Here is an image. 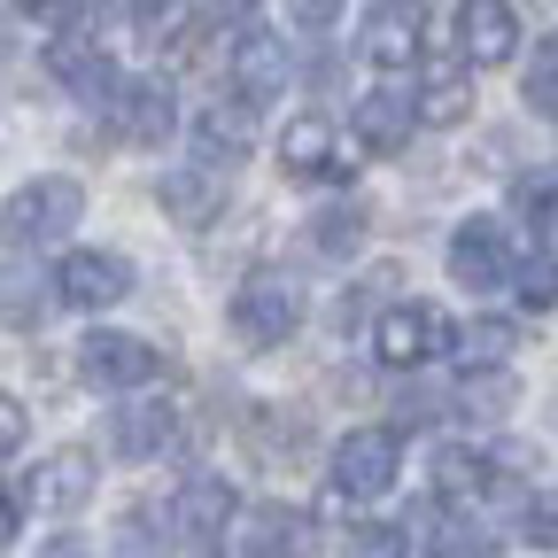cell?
Segmentation results:
<instances>
[{
    "instance_id": "cell-26",
    "label": "cell",
    "mask_w": 558,
    "mask_h": 558,
    "mask_svg": "<svg viewBox=\"0 0 558 558\" xmlns=\"http://www.w3.org/2000/svg\"><path fill=\"white\" fill-rule=\"evenodd\" d=\"M109 558H171V543L156 535V512H124L109 527Z\"/></svg>"
},
{
    "instance_id": "cell-17",
    "label": "cell",
    "mask_w": 558,
    "mask_h": 558,
    "mask_svg": "<svg viewBox=\"0 0 558 558\" xmlns=\"http://www.w3.org/2000/svg\"><path fill=\"white\" fill-rule=\"evenodd\" d=\"M505 488V465L497 458H481V450H465V442H442L435 450V497L442 505H488Z\"/></svg>"
},
{
    "instance_id": "cell-2",
    "label": "cell",
    "mask_w": 558,
    "mask_h": 558,
    "mask_svg": "<svg viewBox=\"0 0 558 558\" xmlns=\"http://www.w3.org/2000/svg\"><path fill=\"white\" fill-rule=\"evenodd\" d=\"M442 349H458V326L435 303H388L373 318V357L388 373H418V365H435Z\"/></svg>"
},
{
    "instance_id": "cell-21",
    "label": "cell",
    "mask_w": 558,
    "mask_h": 558,
    "mask_svg": "<svg viewBox=\"0 0 558 558\" xmlns=\"http://www.w3.org/2000/svg\"><path fill=\"white\" fill-rule=\"evenodd\" d=\"M171 435H179V403H171V396H132V403L117 411V450H124V458H156Z\"/></svg>"
},
{
    "instance_id": "cell-5",
    "label": "cell",
    "mask_w": 558,
    "mask_h": 558,
    "mask_svg": "<svg viewBox=\"0 0 558 558\" xmlns=\"http://www.w3.org/2000/svg\"><path fill=\"white\" fill-rule=\"evenodd\" d=\"M78 380L94 388V396H132V388H148L156 380V349L140 341V333H117V326H94L86 341H78Z\"/></svg>"
},
{
    "instance_id": "cell-37",
    "label": "cell",
    "mask_w": 558,
    "mask_h": 558,
    "mask_svg": "<svg viewBox=\"0 0 558 558\" xmlns=\"http://www.w3.org/2000/svg\"><path fill=\"white\" fill-rule=\"evenodd\" d=\"M171 9H179V0H132V16H140V24H163Z\"/></svg>"
},
{
    "instance_id": "cell-35",
    "label": "cell",
    "mask_w": 558,
    "mask_h": 558,
    "mask_svg": "<svg viewBox=\"0 0 558 558\" xmlns=\"http://www.w3.org/2000/svg\"><path fill=\"white\" fill-rule=\"evenodd\" d=\"M24 488H9V481H0V543H16V527H24Z\"/></svg>"
},
{
    "instance_id": "cell-34",
    "label": "cell",
    "mask_w": 558,
    "mask_h": 558,
    "mask_svg": "<svg viewBox=\"0 0 558 558\" xmlns=\"http://www.w3.org/2000/svg\"><path fill=\"white\" fill-rule=\"evenodd\" d=\"M288 16H295L303 32H326V24L341 16V0H288Z\"/></svg>"
},
{
    "instance_id": "cell-15",
    "label": "cell",
    "mask_w": 558,
    "mask_h": 558,
    "mask_svg": "<svg viewBox=\"0 0 558 558\" xmlns=\"http://www.w3.org/2000/svg\"><path fill=\"white\" fill-rule=\"evenodd\" d=\"M418 32H427V9L418 0H380L365 16V62L373 70H411L418 62Z\"/></svg>"
},
{
    "instance_id": "cell-31",
    "label": "cell",
    "mask_w": 558,
    "mask_h": 558,
    "mask_svg": "<svg viewBox=\"0 0 558 558\" xmlns=\"http://www.w3.org/2000/svg\"><path fill=\"white\" fill-rule=\"evenodd\" d=\"M527 101H535L543 117H558V39H543L535 62H527Z\"/></svg>"
},
{
    "instance_id": "cell-8",
    "label": "cell",
    "mask_w": 558,
    "mask_h": 558,
    "mask_svg": "<svg viewBox=\"0 0 558 558\" xmlns=\"http://www.w3.org/2000/svg\"><path fill=\"white\" fill-rule=\"evenodd\" d=\"M241 497H233V481H218V473H194V481H179V497H171V535H186L194 550H218L233 527H241Z\"/></svg>"
},
{
    "instance_id": "cell-27",
    "label": "cell",
    "mask_w": 558,
    "mask_h": 558,
    "mask_svg": "<svg viewBox=\"0 0 558 558\" xmlns=\"http://www.w3.org/2000/svg\"><path fill=\"white\" fill-rule=\"evenodd\" d=\"M341 558H411V535L403 527H380V520H349Z\"/></svg>"
},
{
    "instance_id": "cell-7",
    "label": "cell",
    "mask_w": 558,
    "mask_h": 558,
    "mask_svg": "<svg viewBox=\"0 0 558 558\" xmlns=\"http://www.w3.org/2000/svg\"><path fill=\"white\" fill-rule=\"evenodd\" d=\"M279 179L288 186H349L357 163L341 156L326 117H288V132H279Z\"/></svg>"
},
{
    "instance_id": "cell-36",
    "label": "cell",
    "mask_w": 558,
    "mask_h": 558,
    "mask_svg": "<svg viewBox=\"0 0 558 558\" xmlns=\"http://www.w3.org/2000/svg\"><path fill=\"white\" fill-rule=\"evenodd\" d=\"M39 558H94L78 535H54V543H39Z\"/></svg>"
},
{
    "instance_id": "cell-28",
    "label": "cell",
    "mask_w": 558,
    "mask_h": 558,
    "mask_svg": "<svg viewBox=\"0 0 558 558\" xmlns=\"http://www.w3.org/2000/svg\"><path fill=\"white\" fill-rule=\"evenodd\" d=\"M357 241H365V209H318L311 218V248L318 256H349Z\"/></svg>"
},
{
    "instance_id": "cell-13",
    "label": "cell",
    "mask_w": 558,
    "mask_h": 558,
    "mask_svg": "<svg viewBox=\"0 0 558 558\" xmlns=\"http://www.w3.org/2000/svg\"><path fill=\"white\" fill-rule=\"evenodd\" d=\"M349 124H357V148L365 156H403L411 148V124H418V101L411 94H396V86H373L357 109H349Z\"/></svg>"
},
{
    "instance_id": "cell-19",
    "label": "cell",
    "mask_w": 558,
    "mask_h": 558,
    "mask_svg": "<svg viewBox=\"0 0 558 558\" xmlns=\"http://www.w3.org/2000/svg\"><path fill=\"white\" fill-rule=\"evenodd\" d=\"M109 117H117V132H124V140H140V148H163V140H171V124H179V109H171V86H163V78H140V86H124Z\"/></svg>"
},
{
    "instance_id": "cell-6",
    "label": "cell",
    "mask_w": 558,
    "mask_h": 558,
    "mask_svg": "<svg viewBox=\"0 0 558 558\" xmlns=\"http://www.w3.org/2000/svg\"><path fill=\"white\" fill-rule=\"evenodd\" d=\"M94 488H101V465H94V450H78V442L47 450V458L24 473V497H32V512H47V520L86 512V505H94Z\"/></svg>"
},
{
    "instance_id": "cell-30",
    "label": "cell",
    "mask_w": 558,
    "mask_h": 558,
    "mask_svg": "<svg viewBox=\"0 0 558 558\" xmlns=\"http://www.w3.org/2000/svg\"><path fill=\"white\" fill-rule=\"evenodd\" d=\"M520 218L535 226V248L558 256V186H535V179H527V186H520Z\"/></svg>"
},
{
    "instance_id": "cell-22",
    "label": "cell",
    "mask_w": 558,
    "mask_h": 558,
    "mask_svg": "<svg viewBox=\"0 0 558 558\" xmlns=\"http://www.w3.org/2000/svg\"><path fill=\"white\" fill-rule=\"evenodd\" d=\"M418 124H465L473 117V70L465 62H427V78H418Z\"/></svg>"
},
{
    "instance_id": "cell-29",
    "label": "cell",
    "mask_w": 558,
    "mask_h": 558,
    "mask_svg": "<svg viewBox=\"0 0 558 558\" xmlns=\"http://www.w3.org/2000/svg\"><path fill=\"white\" fill-rule=\"evenodd\" d=\"M512 295H520L527 311H558V256H543V248H535V256L512 271Z\"/></svg>"
},
{
    "instance_id": "cell-25",
    "label": "cell",
    "mask_w": 558,
    "mask_h": 558,
    "mask_svg": "<svg viewBox=\"0 0 558 558\" xmlns=\"http://www.w3.org/2000/svg\"><path fill=\"white\" fill-rule=\"evenodd\" d=\"M512 403H520V380H512V373H465V380H458V411L473 418V427L512 418Z\"/></svg>"
},
{
    "instance_id": "cell-10",
    "label": "cell",
    "mask_w": 558,
    "mask_h": 558,
    "mask_svg": "<svg viewBox=\"0 0 558 558\" xmlns=\"http://www.w3.org/2000/svg\"><path fill=\"white\" fill-rule=\"evenodd\" d=\"M512 271H520V264H512V241H505L497 218H465V226L450 233V279H458V288L488 295V288H505Z\"/></svg>"
},
{
    "instance_id": "cell-24",
    "label": "cell",
    "mask_w": 558,
    "mask_h": 558,
    "mask_svg": "<svg viewBox=\"0 0 558 558\" xmlns=\"http://www.w3.org/2000/svg\"><path fill=\"white\" fill-rule=\"evenodd\" d=\"M411 550L427 558H497V535H488L481 520H442V527H403Z\"/></svg>"
},
{
    "instance_id": "cell-12",
    "label": "cell",
    "mask_w": 558,
    "mask_h": 558,
    "mask_svg": "<svg viewBox=\"0 0 558 558\" xmlns=\"http://www.w3.org/2000/svg\"><path fill=\"white\" fill-rule=\"evenodd\" d=\"M226 70H233L241 109L279 101V94H288V39H271V32H241V39H233V54H226Z\"/></svg>"
},
{
    "instance_id": "cell-23",
    "label": "cell",
    "mask_w": 558,
    "mask_h": 558,
    "mask_svg": "<svg viewBox=\"0 0 558 558\" xmlns=\"http://www.w3.org/2000/svg\"><path fill=\"white\" fill-rule=\"evenodd\" d=\"M512 349H520V326H512V318H473V326H458V357H465V373H505Z\"/></svg>"
},
{
    "instance_id": "cell-20",
    "label": "cell",
    "mask_w": 558,
    "mask_h": 558,
    "mask_svg": "<svg viewBox=\"0 0 558 558\" xmlns=\"http://www.w3.org/2000/svg\"><path fill=\"white\" fill-rule=\"evenodd\" d=\"M248 140H256V124H248L241 101H233V109H226V101H209V109L194 117V156H202L209 171H233V163L248 156Z\"/></svg>"
},
{
    "instance_id": "cell-1",
    "label": "cell",
    "mask_w": 558,
    "mask_h": 558,
    "mask_svg": "<svg viewBox=\"0 0 558 558\" xmlns=\"http://www.w3.org/2000/svg\"><path fill=\"white\" fill-rule=\"evenodd\" d=\"M86 218V186L70 171H47V179H24L9 202H0V248L9 256H32L47 241H62L70 226Z\"/></svg>"
},
{
    "instance_id": "cell-11",
    "label": "cell",
    "mask_w": 558,
    "mask_h": 558,
    "mask_svg": "<svg viewBox=\"0 0 558 558\" xmlns=\"http://www.w3.org/2000/svg\"><path fill=\"white\" fill-rule=\"evenodd\" d=\"M450 32H458V62L465 70H505L520 54V16L505 9V0H465Z\"/></svg>"
},
{
    "instance_id": "cell-3",
    "label": "cell",
    "mask_w": 558,
    "mask_h": 558,
    "mask_svg": "<svg viewBox=\"0 0 558 558\" xmlns=\"http://www.w3.org/2000/svg\"><path fill=\"white\" fill-rule=\"evenodd\" d=\"M396 473H403V435H396V427H349V435L333 442V497H341V505L388 497Z\"/></svg>"
},
{
    "instance_id": "cell-9",
    "label": "cell",
    "mask_w": 558,
    "mask_h": 558,
    "mask_svg": "<svg viewBox=\"0 0 558 558\" xmlns=\"http://www.w3.org/2000/svg\"><path fill=\"white\" fill-rule=\"evenodd\" d=\"M54 295L70 303V311H117L124 295H132V264L117 256V248H70L62 264H54Z\"/></svg>"
},
{
    "instance_id": "cell-14",
    "label": "cell",
    "mask_w": 558,
    "mask_h": 558,
    "mask_svg": "<svg viewBox=\"0 0 558 558\" xmlns=\"http://www.w3.org/2000/svg\"><path fill=\"white\" fill-rule=\"evenodd\" d=\"M311 520L295 512V505H279V497H264V505H248L241 512V527H233V550L241 558H303L311 543Z\"/></svg>"
},
{
    "instance_id": "cell-4",
    "label": "cell",
    "mask_w": 558,
    "mask_h": 558,
    "mask_svg": "<svg viewBox=\"0 0 558 558\" xmlns=\"http://www.w3.org/2000/svg\"><path fill=\"white\" fill-rule=\"evenodd\" d=\"M226 318H233L241 341L271 349V341H288L303 326V288H295L288 271H248L241 288H233V303H226Z\"/></svg>"
},
{
    "instance_id": "cell-33",
    "label": "cell",
    "mask_w": 558,
    "mask_h": 558,
    "mask_svg": "<svg viewBox=\"0 0 558 558\" xmlns=\"http://www.w3.org/2000/svg\"><path fill=\"white\" fill-rule=\"evenodd\" d=\"M24 435H32V411H24L9 388H0V458H16V450H24Z\"/></svg>"
},
{
    "instance_id": "cell-16",
    "label": "cell",
    "mask_w": 558,
    "mask_h": 558,
    "mask_svg": "<svg viewBox=\"0 0 558 558\" xmlns=\"http://www.w3.org/2000/svg\"><path fill=\"white\" fill-rule=\"evenodd\" d=\"M156 202H163V218L171 226H209L226 209V171H209V163H179L156 179Z\"/></svg>"
},
{
    "instance_id": "cell-18",
    "label": "cell",
    "mask_w": 558,
    "mask_h": 558,
    "mask_svg": "<svg viewBox=\"0 0 558 558\" xmlns=\"http://www.w3.org/2000/svg\"><path fill=\"white\" fill-rule=\"evenodd\" d=\"M54 303H62L54 279H47L32 256H0V326H24V333H32Z\"/></svg>"
},
{
    "instance_id": "cell-32",
    "label": "cell",
    "mask_w": 558,
    "mask_h": 558,
    "mask_svg": "<svg viewBox=\"0 0 558 558\" xmlns=\"http://www.w3.org/2000/svg\"><path fill=\"white\" fill-rule=\"evenodd\" d=\"M520 543H527V550H558V488H550V497H527Z\"/></svg>"
}]
</instances>
